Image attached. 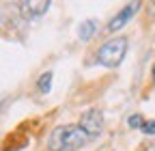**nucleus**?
<instances>
[{"instance_id":"obj_2","label":"nucleus","mask_w":155,"mask_h":151,"mask_svg":"<svg viewBox=\"0 0 155 151\" xmlns=\"http://www.w3.org/2000/svg\"><path fill=\"white\" fill-rule=\"evenodd\" d=\"M125 52H127V39L125 37H114V39L106 41L99 48V52H97V63L104 65V67H116L123 61Z\"/></svg>"},{"instance_id":"obj_10","label":"nucleus","mask_w":155,"mask_h":151,"mask_svg":"<svg viewBox=\"0 0 155 151\" xmlns=\"http://www.w3.org/2000/svg\"><path fill=\"white\" fill-rule=\"evenodd\" d=\"M153 80H155V69H153Z\"/></svg>"},{"instance_id":"obj_8","label":"nucleus","mask_w":155,"mask_h":151,"mask_svg":"<svg viewBox=\"0 0 155 151\" xmlns=\"http://www.w3.org/2000/svg\"><path fill=\"white\" fill-rule=\"evenodd\" d=\"M127 123H129V127H134V129H136V127H142V125H144V123H142V117H140V115H131Z\"/></svg>"},{"instance_id":"obj_7","label":"nucleus","mask_w":155,"mask_h":151,"mask_svg":"<svg viewBox=\"0 0 155 151\" xmlns=\"http://www.w3.org/2000/svg\"><path fill=\"white\" fill-rule=\"evenodd\" d=\"M50 84H52V73L48 71V73H43L41 78H39V91H41V93H48V91H50Z\"/></svg>"},{"instance_id":"obj_5","label":"nucleus","mask_w":155,"mask_h":151,"mask_svg":"<svg viewBox=\"0 0 155 151\" xmlns=\"http://www.w3.org/2000/svg\"><path fill=\"white\" fill-rule=\"evenodd\" d=\"M95 30H97V22L95 20H86V22H82L80 26H78V35H80L82 41H88L95 35Z\"/></svg>"},{"instance_id":"obj_1","label":"nucleus","mask_w":155,"mask_h":151,"mask_svg":"<svg viewBox=\"0 0 155 151\" xmlns=\"http://www.w3.org/2000/svg\"><path fill=\"white\" fill-rule=\"evenodd\" d=\"M88 138L91 136L86 134V129L80 127V125H61V127H56L50 134L48 147H50V151L75 149V147H82Z\"/></svg>"},{"instance_id":"obj_9","label":"nucleus","mask_w":155,"mask_h":151,"mask_svg":"<svg viewBox=\"0 0 155 151\" xmlns=\"http://www.w3.org/2000/svg\"><path fill=\"white\" fill-rule=\"evenodd\" d=\"M142 129H144V134H155V121L144 123V125H142Z\"/></svg>"},{"instance_id":"obj_3","label":"nucleus","mask_w":155,"mask_h":151,"mask_svg":"<svg viewBox=\"0 0 155 151\" xmlns=\"http://www.w3.org/2000/svg\"><path fill=\"white\" fill-rule=\"evenodd\" d=\"M80 127L86 129L88 136H97L101 132V112L93 108V110H86L82 115V121H80Z\"/></svg>"},{"instance_id":"obj_6","label":"nucleus","mask_w":155,"mask_h":151,"mask_svg":"<svg viewBox=\"0 0 155 151\" xmlns=\"http://www.w3.org/2000/svg\"><path fill=\"white\" fill-rule=\"evenodd\" d=\"M26 7L32 15H43L50 7V0H26Z\"/></svg>"},{"instance_id":"obj_4","label":"nucleus","mask_w":155,"mask_h":151,"mask_svg":"<svg viewBox=\"0 0 155 151\" xmlns=\"http://www.w3.org/2000/svg\"><path fill=\"white\" fill-rule=\"evenodd\" d=\"M136 11H138V2H131V5H127L123 11H119V13H116V17H114V20L110 22V30L114 32V30H119V28H123L127 22H129V17L136 13Z\"/></svg>"}]
</instances>
